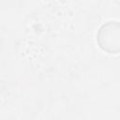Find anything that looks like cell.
Listing matches in <instances>:
<instances>
[{"mask_svg": "<svg viewBox=\"0 0 120 120\" xmlns=\"http://www.w3.org/2000/svg\"><path fill=\"white\" fill-rule=\"evenodd\" d=\"M98 47L107 53L120 52V22L108 21L101 24L97 33Z\"/></svg>", "mask_w": 120, "mask_h": 120, "instance_id": "obj_1", "label": "cell"}]
</instances>
